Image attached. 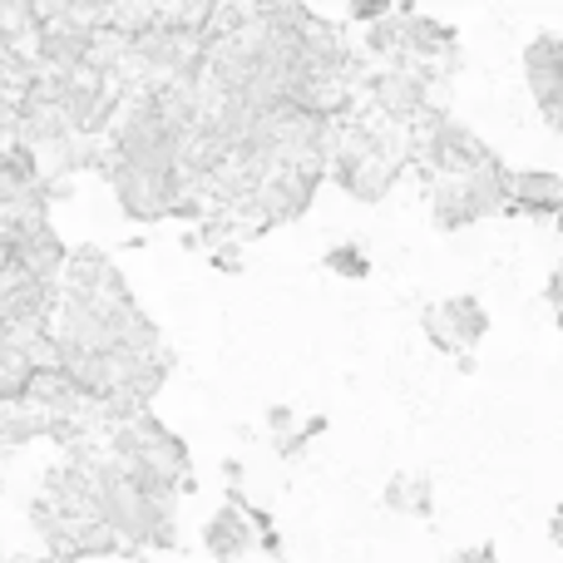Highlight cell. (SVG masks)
I'll return each mask as SVG.
<instances>
[{
    "label": "cell",
    "instance_id": "8",
    "mask_svg": "<svg viewBox=\"0 0 563 563\" xmlns=\"http://www.w3.org/2000/svg\"><path fill=\"white\" fill-rule=\"evenodd\" d=\"M327 273L331 277H346V282H366L371 277V257L361 253V243H336V247H327Z\"/></svg>",
    "mask_w": 563,
    "mask_h": 563
},
{
    "label": "cell",
    "instance_id": "2",
    "mask_svg": "<svg viewBox=\"0 0 563 563\" xmlns=\"http://www.w3.org/2000/svg\"><path fill=\"white\" fill-rule=\"evenodd\" d=\"M416 164L430 174V184H445V178H470L485 174V168L505 164L475 129H465L460 119H430L416 129Z\"/></svg>",
    "mask_w": 563,
    "mask_h": 563
},
{
    "label": "cell",
    "instance_id": "3",
    "mask_svg": "<svg viewBox=\"0 0 563 563\" xmlns=\"http://www.w3.org/2000/svg\"><path fill=\"white\" fill-rule=\"evenodd\" d=\"M420 331H426V341L440 356L465 361V351H475L489 336V311L479 297H445L420 311Z\"/></svg>",
    "mask_w": 563,
    "mask_h": 563
},
{
    "label": "cell",
    "instance_id": "4",
    "mask_svg": "<svg viewBox=\"0 0 563 563\" xmlns=\"http://www.w3.org/2000/svg\"><path fill=\"white\" fill-rule=\"evenodd\" d=\"M525 79L544 124L563 134V35H534L525 45Z\"/></svg>",
    "mask_w": 563,
    "mask_h": 563
},
{
    "label": "cell",
    "instance_id": "14",
    "mask_svg": "<svg viewBox=\"0 0 563 563\" xmlns=\"http://www.w3.org/2000/svg\"><path fill=\"white\" fill-rule=\"evenodd\" d=\"M554 223H559V238H563V213H559V218H554Z\"/></svg>",
    "mask_w": 563,
    "mask_h": 563
},
{
    "label": "cell",
    "instance_id": "9",
    "mask_svg": "<svg viewBox=\"0 0 563 563\" xmlns=\"http://www.w3.org/2000/svg\"><path fill=\"white\" fill-rule=\"evenodd\" d=\"M321 430H327V416H311V420H301L297 430H291L287 440H273V450H277V460H297L301 450L311 445V440L321 435Z\"/></svg>",
    "mask_w": 563,
    "mask_h": 563
},
{
    "label": "cell",
    "instance_id": "10",
    "mask_svg": "<svg viewBox=\"0 0 563 563\" xmlns=\"http://www.w3.org/2000/svg\"><path fill=\"white\" fill-rule=\"evenodd\" d=\"M390 10H396V5H390V0H366V5H361V0H356V5L346 10V20H356V25H380V20H386Z\"/></svg>",
    "mask_w": 563,
    "mask_h": 563
},
{
    "label": "cell",
    "instance_id": "7",
    "mask_svg": "<svg viewBox=\"0 0 563 563\" xmlns=\"http://www.w3.org/2000/svg\"><path fill=\"white\" fill-rule=\"evenodd\" d=\"M380 499H386L390 515L430 519V509H435V485H430V475H396Z\"/></svg>",
    "mask_w": 563,
    "mask_h": 563
},
{
    "label": "cell",
    "instance_id": "11",
    "mask_svg": "<svg viewBox=\"0 0 563 563\" xmlns=\"http://www.w3.org/2000/svg\"><path fill=\"white\" fill-rule=\"evenodd\" d=\"M297 426H301V420L291 416V406H273V410H267V430H273V440H287Z\"/></svg>",
    "mask_w": 563,
    "mask_h": 563
},
{
    "label": "cell",
    "instance_id": "15",
    "mask_svg": "<svg viewBox=\"0 0 563 563\" xmlns=\"http://www.w3.org/2000/svg\"><path fill=\"white\" fill-rule=\"evenodd\" d=\"M559 331H563V321H559Z\"/></svg>",
    "mask_w": 563,
    "mask_h": 563
},
{
    "label": "cell",
    "instance_id": "1",
    "mask_svg": "<svg viewBox=\"0 0 563 563\" xmlns=\"http://www.w3.org/2000/svg\"><path fill=\"white\" fill-rule=\"evenodd\" d=\"M499 213H509V164H495L470 178L430 184V223L440 233H465V228L499 218Z\"/></svg>",
    "mask_w": 563,
    "mask_h": 563
},
{
    "label": "cell",
    "instance_id": "5",
    "mask_svg": "<svg viewBox=\"0 0 563 563\" xmlns=\"http://www.w3.org/2000/svg\"><path fill=\"white\" fill-rule=\"evenodd\" d=\"M509 213L515 218H559L563 178L549 168H509Z\"/></svg>",
    "mask_w": 563,
    "mask_h": 563
},
{
    "label": "cell",
    "instance_id": "13",
    "mask_svg": "<svg viewBox=\"0 0 563 563\" xmlns=\"http://www.w3.org/2000/svg\"><path fill=\"white\" fill-rule=\"evenodd\" d=\"M549 539L563 549V499H559V509H554V519H549Z\"/></svg>",
    "mask_w": 563,
    "mask_h": 563
},
{
    "label": "cell",
    "instance_id": "6",
    "mask_svg": "<svg viewBox=\"0 0 563 563\" xmlns=\"http://www.w3.org/2000/svg\"><path fill=\"white\" fill-rule=\"evenodd\" d=\"M203 549L218 563H238L243 554H253L257 529H253V519H247V505H223L218 509V515L203 525Z\"/></svg>",
    "mask_w": 563,
    "mask_h": 563
},
{
    "label": "cell",
    "instance_id": "12",
    "mask_svg": "<svg viewBox=\"0 0 563 563\" xmlns=\"http://www.w3.org/2000/svg\"><path fill=\"white\" fill-rule=\"evenodd\" d=\"M213 267L218 273H243V243H228L213 253Z\"/></svg>",
    "mask_w": 563,
    "mask_h": 563
}]
</instances>
